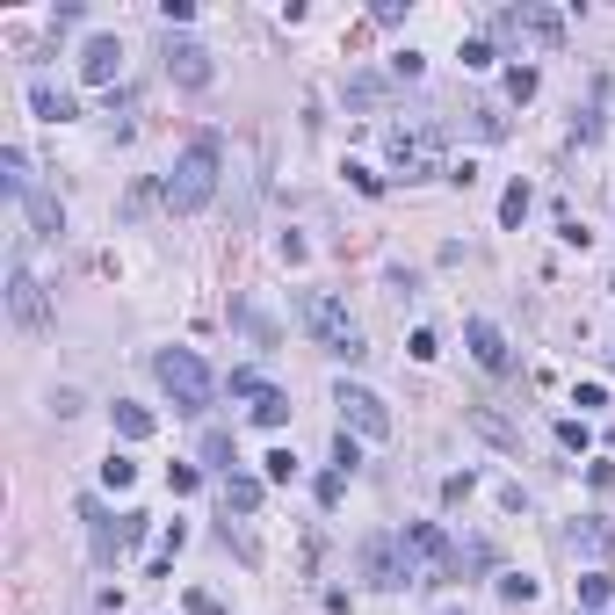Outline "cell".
Masks as SVG:
<instances>
[{
	"mask_svg": "<svg viewBox=\"0 0 615 615\" xmlns=\"http://www.w3.org/2000/svg\"><path fill=\"white\" fill-rule=\"evenodd\" d=\"M500 37H521V44H536V51H558L565 44V15L543 8V0H521V8L500 15Z\"/></svg>",
	"mask_w": 615,
	"mask_h": 615,
	"instance_id": "obj_9",
	"label": "cell"
},
{
	"mask_svg": "<svg viewBox=\"0 0 615 615\" xmlns=\"http://www.w3.org/2000/svg\"><path fill=\"white\" fill-rule=\"evenodd\" d=\"M15 203L29 210V225H37V239H58V232H66V210H58V196L29 189V196H15Z\"/></svg>",
	"mask_w": 615,
	"mask_h": 615,
	"instance_id": "obj_16",
	"label": "cell"
},
{
	"mask_svg": "<svg viewBox=\"0 0 615 615\" xmlns=\"http://www.w3.org/2000/svg\"><path fill=\"white\" fill-rule=\"evenodd\" d=\"M507 95L529 102V95H536V66H514V73H507Z\"/></svg>",
	"mask_w": 615,
	"mask_h": 615,
	"instance_id": "obj_27",
	"label": "cell"
},
{
	"mask_svg": "<svg viewBox=\"0 0 615 615\" xmlns=\"http://www.w3.org/2000/svg\"><path fill=\"white\" fill-rule=\"evenodd\" d=\"M210 73H218V66H210V44H196V37H167V80H174V87L203 95Z\"/></svg>",
	"mask_w": 615,
	"mask_h": 615,
	"instance_id": "obj_12",
	"label": "cell"
},
{
	"mask_svg": "<svg viewBox=\"0 0 615 615\" xmlns=\"http://www.w3.org/2000/svg\"><path fill=\"white\" fill-rule=\"evenodd\" d=\"M406 355H413V362H435V355H442V341H435V333H427V326H420V333H413V341H406Z\"/></svg>",
	"mask_w": 615,
	"mask_h": 615,
	"instance_id": "obj_29",
	"label": "cell"
},
{
	"mask_svg": "<svg viewBox=\"0 0 615 615\" xmlns=\"http://www.w3.org/2000/svg\"><path fill=\"white\" fill-rule=\"evenodd\" d=\"M391 80H420V51H398L391 58Z\"/></svg>",
	"mask_w": 615,
	"mask_h": 615,
	"instance_id": "obj_35",
	"label": "cell"
},
{
	"mask_svg": "<svg viewBox=\"0 0 615 615\" xmlns=\"http://www.w3.org/2000/svg\"><path fill=\"white\" fill-rule=\"evenodd\" d=\"M167 485H174V492H196V485H203V471H196V464H174V471H167Z\"/></svg>",
	"mask_w": 615,
	"mask_h": 615,
	"instance_id": "obj_34",
	"label": "cell"
},
{
	"mask_svg": "<svg viewBox=\"0 0 615 615\" xmlns=\"http://www.w3.org/2000/svg\"><path fill=\"white\" fill-rule=\"evenodd\" d=\"M297 319H304V333H312L326 355H341V362H362V355H369L362 333H355V319H348L326 290H304V297H297Z\"/></svg>",
	"mask_w": 615,
	"mask_h": 615,
	"instance_id": "obj_3",
	"label": "cell"
},
{
	"mask_svg": "<svg viewBox=\"0 0 615 615\" xmlns=\"http://www.w3.org/2000/svg\"><path fill=\"white\" fill-rule=\"evenodd\" d=\"M464 420L478 427V435H485L492 449H521V427H514V420H500L492 406H464Z\"/></svg>",
	"mask_w": 615,
	"mask_h": 615,
	"instance_id": "obj_17",
	"label": "cell"
},
{
	"mask_svg": "<svg viewBox=\"0 0 615 615\" xmlns=\"http://www.w3.org/2000/svg\"><path fill=\"white\" fill-rule=\"evenodd\" d=\"M102 478L123 492V485H138V464H131V456H109V464H102Z\"/></svg>",
	"mask_w": 615,
	"mask_h": 615,
	"instance_id": "obj_26",
	"label": "cell"
},
{
	"mask_svg": "<svg viewBox=\"0 0 615 615\" xmlns=\"http://www.w3.org/2000/svg\"><path fill=\"white\" fill-rule=\"evenodd\" d=\"M333 464H341V471H355V464H362V449H355L348 427H341V442H333Z\"/></svg>",
	"mask_w": 615,
	"mask_h": 615,
	"instance_id": "obj_33",
	"label": "cell"
},
{
	"mask_svg": "<svg viewBox=\"0 0 615 615\" xmlns=\"http://www.w3.org/2000/svg\"><path fill=\"white\" fill-rule=\"evenodd\" d=\"M181 601H189V615H225V601H218V594H203V587H189Z\"/></svg>",
	"mask_w": 615,
	"mask_h": 615,
	"instance_id": "obj_31",
	"label": "cell"
},
{
	"mask_svg": "<svg viewBox=\"0 0 615 615\" xmlns=\"http://www.w3.org/2000/svg\"><path fill=\"white\" fill-rule=\"evenodd\" d=\"M572 406H579V413H601V406H608V391H601V384H579V391H572Z\"/></svg>",
	"mask_w": 615,
	"mask_h": 615,
	"instance_id": "obj_32",
	"label": "cell"
},
{
	"mask_svg": "<svg viewBox=\"0 0 615 615\" xmlns=\"http://www.w3.org/2000/svg\"><path fill=\"white\" fill-rule=\"evenodd\" d=\"M341 95H348V109H377V102L391 95V80H384V73H348Z\"/></svg>",
	"mask_w": 615,
	"mask_h": 615,
	"instance_id": "obj_18",
	"label": "cell"
},
{
	"mask_svg": "<svg viewBox=\"0 0 615 615\" xmlns=\"http://www.w3.org/2000/svg\"><path fill=\"white\" fill-rule=\"evenodd\" d=\"M8 319H15L22 333H44V326H51V297H44L37 275H29V261H22V254L8 261Z\"/></svg>",
	"mask_w": 615,
	"mask_h": 615,
	"instance_id": "obj_8",
	"label": "cell"
},
{
	"mask_svg": "<svg viewBox=\"0 0 615 615\" xmlns=\"http://www.w3.org/2000/svg\"><path fill=\"white\" fill-rule=\"evenodd\" d=\"M558 442L565 449H587V420H558Z\"/></svg>",
	"mask_w": 615,
	"mask_h": 615,
	"instance_id": "obj_36",
	"label": "cell"
},
{
	"mask_svg": "<svg viewBox=\"0 0 615 615\" xmlns=\"http://www.w3.org/2000/svg\"><path fill=\"white\" fill-rule=\"evenodd\" d=\"M406 550H413L420 579H456V543L435 529V521H406Z\"/></svg>",
	"mask_w": 615,
	"mask_h": 615,
	"instance_id": "obj_10",
	"label": "cell"
},
{
	"mask_svg": "<svg viewBox=\"0 0 615 615\" xmlns=\"http://www.w3.org/2000/svg\"><path fill=\"white\" fill-rule=\"evenodd\" d=\"M333 406H341V427H348L355 442H384V435H391V406H384L377 391L341 384V391H333Z\"/></svg>",
	"mask_w": 615,
	"mask_h": 615,
	"instance_id": "obj_7",
	"label": "cell"
},
{
	"mask_svg": "<svg viewBox=\"0 0 615 615\" xmlns=\"http://www.w3.org/2000/svg\"><path fill=\"white\" fill-rule=\"evenodd\" d=\"M80 514H87V536H95V558H102V565L131 558V550H138V536H145V514H138V507L109 514V507H95V500H87Z\"/></svg>",
	"mask_w": 615,
	"mask_h": 615,
	"instance_id": "obj_6",
	"label": "cell"
},
{
	"mask_svg": "<svg viewBox=\"0 0 615 615\" xmlns=\"http://www.w3.org/2000/svg\"><path fill=\"white\" fill-rule=\"evenodd\" d=\"M109 413H116V435H123V442H145V435H152V413H145V406H123V398H116Z\"/></svg>",
	"mask_w": 615,
	"mask_h": 615,
	"instance_id": "obj_21",
	"label": "cell"
},
{
	"mask_svg": "<svg viewBox=\"0 0 615 615\" xmlns=\"http://www.w3.org/2000/svg\"><path fill=\"white\" fill-rule=\"evenodd\" d=\"M362 579H369L377 594H398V587H413V579H420V565H413L406 536H369V543H362Z\"/></svg>",
	"mask_w": 615,
	"mask_h": 615,
	"instance_id": "obj_5",
	"label": "cell"
},
{
	"mask_svg": "<svg viewBox=\"0 0 615 615\" xmlns=\"http://www.w3.org/2000/svg\"><path fill=\"white\" fill-rule=\"evenodd\" d=\"M232 391L246 398V413H254V427H290V391L261 384L254 369H232Z\"/></svg>",
	"mask_w": 615,
	"mask_h": 615,
	"instance_id": "obj_11",
	"label": "cell"
},
{
	"mask_svg": "<svg viewBox=\"0 0 615 615\" xmlns=\"http://www.w3.org/2000/svg\"><path fill=\"white\" fill-rule=\"evenodd\" d=\"M442 615H464V608H442Z\"/></svg>",
	"mask_w": 615,
	"mask_h": 615,
	"instance_id": "obj_38",
	"label": "cell"
},
{
	"mask_svg": "<svg viewBox=\"0 0 615 615\" xmlns=\"http://www.w3.org/2000/svg\"><path fill=\"white\" fill-rule=\"evenodd\" d=\"M615 601V579L608 572H587V579H579V608H587V615H601Z\"/></svg>",
	"mask_w": 615,
	"mask_h": 615,
	"instance_id": "obj_22",
	"label": "cell"
},
{
	"mask_svg": "<svg viewBox=\"0 0 615 615\" xmlns=\"http://www.w3.org/2000/svg\"><path fill=\"white\" fill-rule=\"evenodd\" d=\"M442 500L456 507V500H471V471H456V478H442Z\"/></svg>",
	"mask_w": 615,
	"mask_h": 615,
	"instance_id": "obj_37",
	"label": "cell"
},
{
	"mask_svg": "<svg viewBox=\"0 0 615 615\" xmlns=\"http://www.w3.org/2000/svg\"><path fill=\"white\" fill-rule=\"evenodd\" d=\"M384 152H391V167L406 174V181L442 174V131H435V123H391V131H384Z\"/></svg>",
	"mask_w": 615,
	"mask_h": 615,
	"instance_id": "obj_4",
	"label": "cell"
},
{
	"mask_svg": "<svg viewBox=\"0 0 615 615\" xmlns=\"http://www.w3.org/2000/svg\"><path fill=\"white\" fill-rule=\"evenodd\" d=\"M464 66H471V73L492 66V44H485V37H464Z\"/></svg>",
	"mask_w": 615,
	"mask_h": 615,
	"instance_id": "obj_30",
	"label": "cell"
},
{
	"mask_svg": "<svg viewBox=\"0 0 615 615\" xmlns=\"http://www.w3.org/2000/svg\"><path fill=\"white\" fill-rule=\"evenodd\" d=\"M464 348L478 355V369H492V377H507V369H514V348H507V333L492 326V319H471L464 326Z\"/></svg>",
	"mask_w": 615,
	"mask_h": 615,
	"instance_id": "obj_13",
	"label": "cell"
},
{
	"mask_svg": "<svg viewBox=\"0 0 615 615\" xmlns=\"http://www.w3.org/2000/svg\"><path fill=\"white\" fill-rule=\"evenodd\" d=\"M471 131H478L485 145H492V138H507V116H500V102H478V109H471Z\"/></svg>",
	"mask_w": 615,
	"mask_h": 615,
	"instance_id": "obj_23",
	"label": "cell"
},
{
	"mask_svg": "<svg viewBox=\"0 0 615 615\" xmlns=\"http://www.w3.org/2000/svg\"><path fill=\"white\" fill-rule=\"evenodd\" d=\"M203 464L232 478V435H218V427H210V435H203Z\"/></svg>",
	"mask_w": 615,
	"mask_h": 615,
	"instance_id": "obj_24",
	"label": "cell"
},
{
	"mask_svg": "<svg viewBox=\"0 0 615 615\" xmlns=\"http://www.w3.org/2000/svg\"><path fill=\"white\" fill-rule=\"evenodd\" d=\"M261 492H268L261 478H239V471H232V478H225V514H254Z\"/></svg>",
	"mask_w": 615,
	"mask_h": 615,
	"instance_id": "obj_20",
	"label": "cell"
},
{
	"mask_svg": "<svg viewBox=\"0 0 615 615\" xmlns=\"http://www.w3.org/2000/svg\"><path fill=\"white\" fill-rule=\"evenodd\" d=\"M565 550H587V558H608V529H601L594 514H587V521H572V529H565Z\"/></svg>",
	"mask_w": 615,
	"mask_h": 615,
	"instance_id": "obj_19",
	"label": "cell"
},
{
	"mask_svg": "<svg viewBox=\"0 0 615 615\" xmlns=\"http://www.w3.org/2000/svg\"><path fill=\"white\" fill-rule=\"evenodd\" d=\"M529 218V181H514V189L500 196V225H521Z\"/></svg>",
	"mask_w": 615,
	"mask_h": 615,
	"instance_id": "obj_25",
	"label": "cell"
},
{
	"mask_svg": "<svg viewBox=\"0 0 615 615\" xmlns=\"http://www.w3.org/2000/svg\"><path fill=\"white\" fill-rule=\"evenodd\" d=\"M218 174H225V145L218 138H189L181 160H174V174L160 181V203L174 210V218H196V210L218 196Z\"/></svg>",
	"mask_w": 615,
	"mask_h": 615,
	"instance_id": "obj_1",
	"label": "cell"
},
{
	"mask_svg": "<svg viewBox=\"0 0 615 615\" xmlns=\"http://www.w3.org/2000/svg\"><path fill=\"white\" fill-rule=\"evenodd\" d=\"M29 109H37L44 123H73V116H80L73 95H66V87H51V80H29Z\"/></svg>",
	"mask_w": 615,
	"mask_h": 615,
	"instance_id": "obj_15",
	"label": "cell"
},
{
	"mask_svg": "<svg viewBox=\"0 0 615 615\" xmlns=\"http://www.w3.org/2000/svg\"><path fill=\"white\" fill-rule=\"evenodd\" d=\"M152 377H160V391L174 398V413H210V398H218V377L203 369L196 348H160L152 355Z\"/></svg>",
	"mask_w": 615,
	"mask_h": 615,
	"instance_id": "obj_2",
	"label": "cell"
},
{
	"mask_svg": "<svg viewBox=\"0 0 615 615\" xmlns=\"http://www.w3.org/2000/svg\"><path fill=\"white\" fill-rule=\"evenodd\" d=\"M116 66H123V44H116V37H87V51H80V80L109 87V80H116Z\"/></svg>",
	"mask_w": 615,
	"mask_h": 615,
	"instance_id": "obj_14",
	"label": "cell"
},
{
	"mask_svg": "<svg viewBox=\"0 0 615 615\" xmlns=\"http://www.w3.org/2000/svg\"><path fill=\"white\" fill-rule=\"evenodd\" d=\"M500 601H536V579H521V572H507V579H500Z\"/></svg>",
	"mask_w": 615,
	"mask_h": 615,
	"instance_id": "obj_28",
	"label": "cell"
}]
</instances>
